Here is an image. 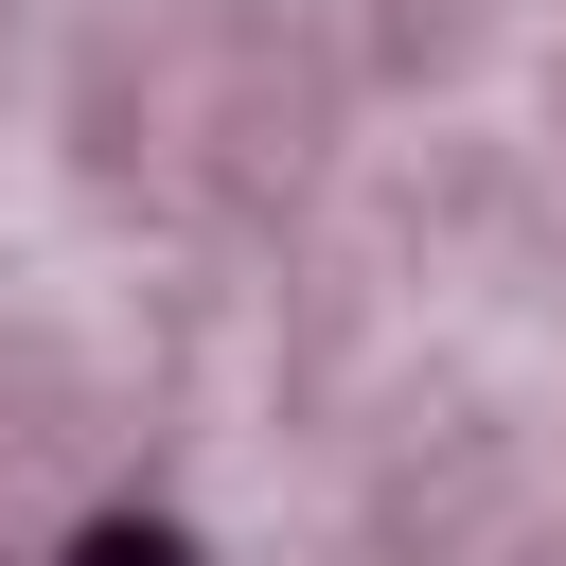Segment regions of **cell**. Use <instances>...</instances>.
<instances>
[{"instance_id": "obj_1", "label": "cell", "mask_w": 566, "mask_h": 566, "mask_svg": "<svg viewBox=\"0 0 566 566\" xmlns=\"http://www.w3.org/2000/svg\"><path fill=\"white\" fill-rule=\"evenodd\" d=\"M53 566H195V531H177V513H88Z\"/></svg>"}]
</instances>
